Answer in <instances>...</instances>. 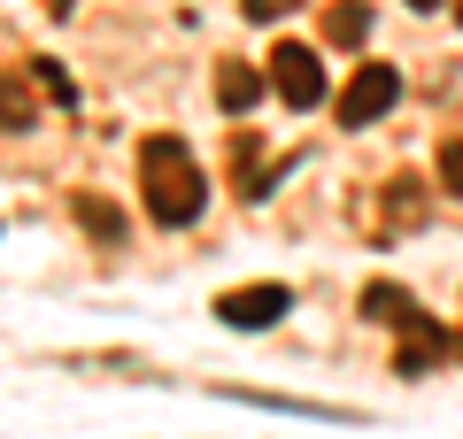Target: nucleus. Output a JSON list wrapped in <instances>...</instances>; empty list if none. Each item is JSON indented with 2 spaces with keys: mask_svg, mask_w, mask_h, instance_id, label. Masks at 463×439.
<instances>
[{
  "mask_svg": "<svg viewBox=\"0 0 463 439\" xmlns=\"http://www.w3.org/2000/svg\"><path fill=\"white\" fill-rule=\"evenodd\" d=\"M139 193H147V216L155 224H194L201 201H209V178H201L194 146L178 139V131H155L147 146H139Z\"/></svg>",
  "mask_w": 463,
  "mask_h": 439,
  "instance_id": "obj_1",
  "label": "nucleus"
},
{
  "mask_svg": "<svg viewBox=\"0 0 463 439\" xmlns=\"http://www.w3.org/2000/svg\"><path fill=\"white\" fill-rule=\"evenodd\" d=\"M394 100H402V70L364 62L355 78H347V93H340V124H347V131H364V124H379Z\"/></svg>",
  "mask_w": 463,
  "mask_h": 439,
  "instance_id": "obj_2",
  "label": "nucleus"
},
{
  "mask_svg": "<svg viewBox=\"0 0 463 439\" xmlns=\"http://www.w3.org/2000/svg\"><path fill=\"white\" fill-rule=\"evenodd\" d=\"M286 309H294V293H286V285H240V293L216 301V316H224L232 332H270Z\"/></svg>",
  "mask_w": 463,
  "mask_h": 439,
  "instance_id": "obj_3",
  "label": "nucleus"
},
{
  "mask_svg": "<svg viewBox=\"0 0 463 439\" xmlns=\"http://www.w3.org/2000/svg\"><path fill=\"white\" fill-rule=\"evenodd\" d=\"M270 85H279L286 108H317V100H325V70H317L309 47H279L270 54Z\"/></svg>",
  "mask_w": 463,
  "mask_h": 439,
  "instance_id": "obj_4",
  "label": "nucleus"
},
{
  "mask_svg": "<svg viewBox=\"0 0 463 439\" xmlns=\"http://www.w3.org/2000/svg\"><path fill=\"white\" fill-rule=\"evenodd\" d=\"M216 100H224L232 116H248L255 100H263V78H255L248 62H216Z\"/></svg>",
  "mask_w": 463,
  "mask_h": 439,
  "instance_id": "obj_5",
  "label": "nucleus"
},
{
  "mask_svg": "<svg viewBox=\"0 0 463 439\" xmlns=\"http://www.w3.org/2000/svg\"><path fill=\"white\" fill-rule=\"evenodd\" d=\"M364 316H371V324H402V332H410L417 324V301L402 285H364Z\"/></svg>",
  "mask_w": 463,
  "mask_h": 439,
  "instance_id": "obj_6",
  "label": "nucleus"
},
{
  "mask_svg": "<svg viewBox=\"0 0 463 439\" xmlns=\"http://www.w3.org/2000/svg\"><path fill=\"white\" fill-rule=\"evenodd\" d=\"M325 39H332V47H364V39H371V8H364V0L325 8Z\"/></svg>",
  "mask_w": 463,
  "mask_h": 439,
  "instance_id": "obj_7",
  "label": "nucleus"
},
{
  "mask_svg": "<svg viewBox=\"0 0 463 439\" xmlns=\"http://www.w3.org/2000/svg\"><path fill=\"white\" fill-rule=\"evenodd\" d=\"M32 124V85H24V70H8L0 78V131H24Z\"/></svg>",
  "mask_w": 463,
  "mask_h": 439,
  "instance_id": "obj_8",
  "label": "nucleus"
},
{
  "mask_svg": "<svg viewBox=\"0 0 463 439\" xmlns=\"http://www.w3.org/2000/svg\"><path fill=\"white\" fill-rule=\"evenodd\" d=\"M386 193H394V201H386V216H394V224H417V216H425V201H417V185H410V178H394Z\"/></svg>",
  "mask_w": 463,
  "mask_h": 439,
  "instance_id": "obj_9",
  "label": "nucleus"
},
{
  "mask_svg": "<svg viewBox=\"0 0 463 439\" xmlns=\"http://www.w3.org/2000/svg\"><path fill=\"white\" fill-rule=\"evenodd\" d=\"M440 185H448V193H463V139L440 146Z\"/></svg>",
  "mask_w": 463,
  "mask_h": 439,
  "instance_id": "obj_10",
  "label": "nucleus"
},
{
  "mask_svg": "<svg viewBox=\"0 0 463 439\" xmlns=\"http://www.w3.org/2000/svg\"><path fill=\"white\" fill-rule=\"evenodd\" d=\"M240 8H248L255 23H270V16H286V8H294V0H240Z\"/></svg>",
  "mask_w": 463,
  "mask_h": 439,
  "instance_id": "obj_11",
  "label": "nucleus"
},
{
  "mask_svg": "<svg viewBox=\"0 0 463 439\" xmlns=\"http://www.w3.org/2000/svg\"><path fill=\"white\" fill-rule=\"evenodd\" d=\"M410 8H440V0H410Z\"/></svg>",
  "mask_w": 463,
  "mask_h": 439,
  "instance_id": "obj_12",
  "label": "nucleus"
},
{
  "mask_svg": "<svg viewBox=\"0 0 463 439\" xmlns=\"http://www.w3.org/2000/svg\"><path fill=\"white\" fill-rule=\"evenodd\" d=\"M456 16H463V8H456Z\"/></svg>",
  "mask_w": 463,
  "mask_h": 439,
  "instance_id": "obj_13",
  "label": "nucleus"
}]
</instances>
